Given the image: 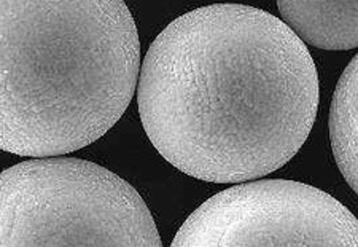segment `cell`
Segmentation results:
<instances>
[{
	"mask_svg": "<svg viewBox=\"0 0 358 247\" xmlns=\"http://www.w3.org/2000/svg\"><path fill=\"white\" fill-rule=\"evenodd\" d=\"M319 72L277 16L215 3L178 16L153 40L137 85L158 153L193 179L241 183L280 169L313 129Z\"/></svg>",
	"mask_w": 358,
	"mask_h": 247,
	"instance_id": "6da1fadb",
	"label": "cell"
},
{
	"mask_svg": "<svg viewBox=\"0 0 358 247\" xmlns=\"http://www.w3.org/2000/svg\"><path fill=\"white\" fill-rule=\"evenodd\" d=\"M0 32L3 152L59 157L123 117L141 76L124 0H0Z\"/></svg>",
	"mask_w": 358,
	"mask_h": 247,
	"instance_id": "7a4b0ae2",
	"label": "cell"
},
{
	"mask_svg": "<svg viewBox=\"0 0 358 247\" xmlns=\"http://www.w3.org/2000/svg\"><path fill=\"white\" fill-rule=\"evenodd\" d=\"M161 247L145 201L112 171L43 157L0 176V247Z\"/></svg>",
	"mask_w": 358,
	"mask_h": 247,
	"instance_id": "3957f363",
	"label": "cell"
},
{
	"mask_svg": "<svg viewBox=\"0 0 358 247\" xmlns=\"http://www.w3.org/2000/svg\"><path fill=\"white\" fill-rule=\"evenodd\" d=\"M171 246L358 247V219L331 195L301 182H241L201 204Z\"/></svg>",
	"mask_w": 358,
	"mask_h": 247,
	"instance_id": "277c9868",
	"label": "cell"
},
{
	"mask_svg": "<svg viewBox=\"0 0 358 247\" xmlns=\"http://www.w3.org/2000/svg\"><path fill=\"white\" fill-rule=\"evenodd\" d=\"M277 8L304 43L327 51L358 48V0H277Z\"/></svg>",
	"mask_w": 358,
	"mask_h": 247,
	"instance_id": "5b68a950",
	"label": "cell"
},
{
	"mask_svg": "<svg viewBox=\"0 0 358 247\" xmlns=\"http://www.w3.org/2000/svg\"><path fill=\"white\" fill-rule=\"evenodd\" d=\"M330 139L341 174L358 195V53L344 69L334 90Z\"/></svg>",
	"mask_w": 358,
	"mask_h": 247,
	"instance_id": "8992f818",
	"label": "cell"
}]
</instances>
